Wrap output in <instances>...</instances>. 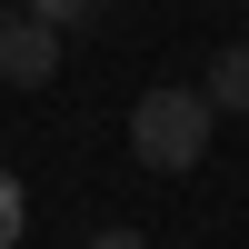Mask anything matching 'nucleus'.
<instances>
[{"mask_svg":"<svg viewBox=\"0 0 249 249\" xmlns=\"http://www.w3.org/2000/svg\"><path fill=\"white\" fill-rule=\"evenodd\" d=\"M210 100L199 90H140V110H130V150L150 160V170H190L199 150H210Z\"/></svg>","mask_w":249,"mask_h":249,"instance_id":"1","label":"nucleus"},{"mask_svg":"<svg viewBox=\"0 0 249 249\" xmlns=\"http://www.w3.org/2000/svg\"><path fill=\"white\" fill-rule=\"evenodd\" d=\"M50 70H60V30L10 0V10H0V80H10V90H40Z\"/></svg>","mask_w":249,"mask_h":249,"instance_id":"2","label":"nucleus"},{"mask_svg":"<svg viewBox=\"0 0 249 249\" xmlns=\"http://www.w3.org/2000/svg\"><path fill=\"white\" fill-rule=\"evenodd\" d=\"M199 100H210V110H230V120H249V40H230V50L210 60V80H199Z\"/></svg>","mask_w":249,"mask_h":249,"instance_id":"3","label":"nucleus"},{"mask_svg":"<svg viewBox=\"0 0 249 249\" xmlns=\"http://www.w3.org/2000/svg\"><path fill=\"white\" fill-rule=\"evenodd\" d=\"M20 10H40L60 40H70V30H90V20H100V0H20Z\"/></svg>","mask_w":249,"mask_h":249,"instance_id":"4","label":"nucleus"},{"mask_svg":"<svg viewBox=\"0 0 249 249\" xmlns=\"http://www.w3.org/2000/svg\"><path fill=\"white\" fill-rule=\"evenodd\" d=\"M20 230H30V199H20V179L0 170V249H20Z\"/></svg>","mask_w":249,"mask_h":249,"instance_id":"5","label":"nucleus"},{"mask_svg":"<svg viewBox=\"0 0 249 249\" xmlns=\"http://www.w3.org/2000/svg\"><path fill=\"white\" fill-rule=\"evenodd\" d=\"M90 249H150V239H140V230H100Z\"/></svg>","mask_w":249,"mask_h":249,"instance_id":"6","label":"nucleus"}]
</instances>
